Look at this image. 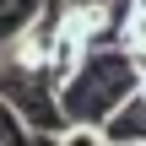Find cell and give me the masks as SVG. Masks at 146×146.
Listing matches in <instances>:
<instances>
[{
    "mask_svg": "<svg viewBox=\"0 0 146 146\" xmlns=\"http://www.w3.org/2000/svg\"><path fill=\"white\" fill-rule=\"evenodd\" d=\"M16 141H33V130H27V119L0 98V146H16Z\"/></svg>",
    "mask_w": 146,
    "mask_h": 146,
    "instance_id": "cell-6",
    "label": "cell"
},
{
    "mask_svg": "<svg viewBox=\"0 0 146 146\" xmlns=\"http://www.w3.org/2000/svg\"><path fill=\"white\" fill-rule=\"evenodd\" d=\"M119 43H125L130 54H141V65H146V5H130V16H125V33H119Z\"/></svg>",
    "mask_w": 146,
    "mask_h": 146,
    "instance_id": "cell-5",
    "label": "cell"
},
{
    "mask_svg": "<svg viewBox=\"0 0 146 146\" xmlns=\"http://www.w3.org/2000/svg\"><path fill=\"white\" fill-rule=\"evenodd\" d=\"M0 98L27 119L33 141H54L60 125H65V108H60V76L38 60H22L16 49L0 43Z\"/></svg>",
    "mask_w": 146,
    "mask_h": 146,
    "instance_id": "cell-2",
    "label": "cell"
},
{
    "mask_svg": "<svg viewBox=\"0 0 146 146\" xmlns=\"http://www.w3.org/2000/svg\"><path fill=\"white\" fill-rule=\"evenodd\" d=\"M103 141L108 146H146V92L141 87L103 119Z\"/></svg>",
    "mask_w": 146,
    "mask_h": 146,
    "instance_id": "cell-3",
    "label": "cell"
},
{
    "mask_svg": "<svg viewBox=\"0 0 146 146\" xmlns=\"http://www.w3.org/2000/svg\"><path fill=\"white\" fill-rule=\"evenodd\" d=\"M146 65L141 54H130L125 43H87L76 70L60 81V108L65 119H87V125H103L135 87H141Z\"/></svg>",
    "mask_w": 146,
    "mask_h": 146,
    "instance_id": "cell-1",
    "label": "cell"
},
{
    "mask_svg": "<svg viewBox=\"0 0 146 146\" xmlns=\"http://www.w3.org/2000/svg\"><path fill=\"white\" fill-rule=\"evenodd\" d=\"M130 5H146V0H130Z\"/></svg>",
    "mask_w": 146,
    "mask_h": 146,
    "instance_id": "cell-7",
    "label": "cell"
},
{
    "mask_svg": "<svg viewBox=\"0 0 146 146\" xmlns=\"http://www.w3.org/2000/svg\"><path fill=\"white\" fill-rule=\"evenodd\" d=\"M38 5H43V0H0V43H5V38H16Z\"/></svg>",
    "mask_w": 146,
    "mask_h": 146,
    "instance_id": "cell-4",
    "label": "cell"
}]
</instances>
